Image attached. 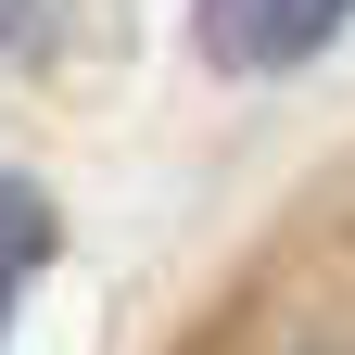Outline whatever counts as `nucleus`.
Returning a JSON list of instances; mask_svg holds the SVG:
<instances>
[{
  "label": "nucleus",
  "mask_w": 355,
  "mask_h": 355,
  "mask_svg": "<svg viewBox=\"0 0 355 355\" xmlns=\"http://www.w3.org/2000/svg\"><path fill=\"white\" fill-rule=\"evenodd\" d=\"M355 26V0H191V51L216 76H292Z\"/></svg>",
  "instance_id": "f257e3e1"
},
{
  "label": "nucleus",
  "mask_w": 355,
  "mask_h": 355,
  "mask_svg": "<svg viewBox=\"0 0 355 355\" xmlns=\"http://www.w3.org/2000/svg\"><path fill=\"white\" fill-rule=\"evenodd\" d=\"M51 266V203L26 191V178H0V330H13V292Z\"/></svg>",
  "instance_id": "f03ea898"
},
{
  "label": "nucleus",
  "mask_w": 355,
  "mask_h": 355,
  "mask_svg": "<svg viewBox=\"0 0 355 355\" xmlns=\"http://www.w3.org/2000/svg\"><path fill=\"white\" fill-rule=\"evenodd\" d=\"M318 355H330V343H318Z\"/></svg>",
  "instance_id": "7ed1b4c3"
}]
</instances>
